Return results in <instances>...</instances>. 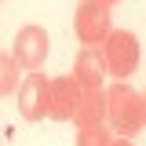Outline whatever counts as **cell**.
Masks as SVG:
<instances>
[{
	"label": "cell",
	"instance_id": "6da1fadb",
	"mask_svg": "<svg viewBox=\"0 0 146 146\" xmlns=\"http://www.w3.org/2000/svg\"><path fill=\"white\" fill-rule=\"evenodd\" d=\"M106 121L110 131H117L121 139H131L139 135L146 124V102L139 91H131L128 84H113L106 91Z\"/></svg>",
	"mask_w": 146,
	"mask_h": 146
},
{
	"label": "cell",
	"instance_id": "7a4b0ae2",
	"mask_svg": "<svg viewBox=\"0 0 146 146\" xmlns=\"http://www.w3.org/2000/svg\"><path fill=\"white\" fill-rule=\"evenodd\" d=\"M102 58H106V73L124 80L139 66V40L128 29H110V36L102 40Z\"/></svg>",
	"mask_w": 146,
	"mask_h": 146
},
{
	"label": "cell",
	"instance_id": "3957f363",
	"mask_svg": "<svg viewBox=\"0 0 146 146\" xmlns=\"http://www.w3.org/2000/svg\"><path fill=\"white\" fill-rule=\"evenodd\" d=\"M73 26H77L80 44H88V48L91 44H102L110 36V4L106 0H80Z\"/></svg>",
	"mask_w": 146,
	"mask_h": 146
},
{
	"label": "cell",
	"instance_id": "277c9868",
	"mask_svg": "<svg viewBox=\"0 0 146 146\" xmlns=\"http://www.w3.org/2000/svg\"><path fill=\"white\" fill-rule=\"evenodd\" d=\"M51 110V80L44 73H26V80L18 84V113L26 121H40Z\"/></svg>",
	"mask_w": 146,
	"mask_h": 146
},
{
	"label": "cell",
	"instance_id": "5b68a950",
	"mask_svg": "<svg viewBox=\"0 0 146 146\" xmlns=\"http://www.w3.org/2000/svg\"><path fill=\"white\" fill-rule=\"evenodd\" d=\"M18 70L33 73L44 66V58H48V33L40 29V26H22L15 33V51H11Z\"/></svg>",
	"mask_w": 146,
	"mask_h": 146
},
{
	"label": "cell",
	"instance_id": "8992f818",
	"mask_svg": "<svg viewBox=\"0 0 146 146\" xmlns=\"http://www.w3.org/2000/svg\"><path fill=\"white\" fill-rule=\"evenodd\" d=\"M77 106H80V84L73 77H55L51 80V110H48V117H55V121H73Z\"/></svg>",
	"mask_w": 146,
	"mask_h": 146
},
{
	"label": "cell",
	"instance_id": "52a82bcc",
	"mask_svg": "<svg viewBox=\"0 0 146 146\" xmlns=\"http://www.w3.org/2000/svg\"><path fill=\"white\" fill-rule=\"evenodd\" d=\"M102 77H106V58H102V48H84L77 55V70H73V80L80 88H102Z\"/></svg>",
	"mask_w": 146,
	"mask_h": 146
},
{
	"label": "cell",
	"instance_id": "ba28073f",
	"mask_svg": "<svg viewBox=\"0 0 146 146\" xmlns=\"http://www.w3.org/2000/svg\"><path fill=\"white\" fill-rule=\"evenodd\" d=\"M106 117V91L102 88H80V106L73 113V121L80 128H99Z\"/></svg>",
	"mask_w": 146,
	"mask_h": 146
},
{
	"label": "cell",
	"instance_id": "9c48e42d",
	"mask_svg": "<svg viewBox=\"0 0 146 146\" xmlns=\"http://www.w3.org/2000/svg\"><path fill=\"white\" fill-rule=\"evenodd\" d=\"M113 131L110 128H80V135H77V146H113Z\"/></svg>",
	"mask_w": 146,
	"mask_h": 146
},
{
	"label": "cell",
	"instance_id": "30bf717a",
	"mask_svg": "<svg viewBox=\"0 0 146 146\" xmlns=\"http://www.w3.org/2000/svg\"><path fill=\"white\" fill-rule=\"evenodd\" d=\"M18 84V66L11 55H0V95H7V91H15Z\"/></svg>",
	"mask_w": 146,
	"mask_h": 146
},
{
	"label": "cell",
	"instance_id": "8fae6325",
	"mask_svg": "<svg viewBox=\"0 0 146 146\" xmlns=\"http://www.w3.org/2000/svg\"><path fill=\"white\" fill-rule=\"evenodd\" d=\"M113 146H131V139H117V143H113Z\"/></svg>",
	"mask_w": 146,
	"mask_h": 146
},
{
	"label": "cell",
	"instance_id": "7c38bea8",
	"mask_svg": "<svg viewBox=\"0 0 146 146\" xmlns=\"http://www.w3.org/2000/svg\"><path fill=\"white\" fill-rule=\"evenodd\" d=\"M106 4H117V0H106Z\"/></svg>",
	"mask_w": 146,
	"mask_h": 146
},
{
	"label": "cell",
	"instance_id": "4fadbf2b",
	"mask_svg": "<svg viewBox=\"0 0 146 146\" xmlns=\"http://www.w3.org/2000/svg\"><path fill=\"white\" fill-rule=\"evenodd\" d=\"M143 102H146V95H143Z\"/></svg>",
	"mask_w": 146,
	"mask_h": 146
}]
</instances>
